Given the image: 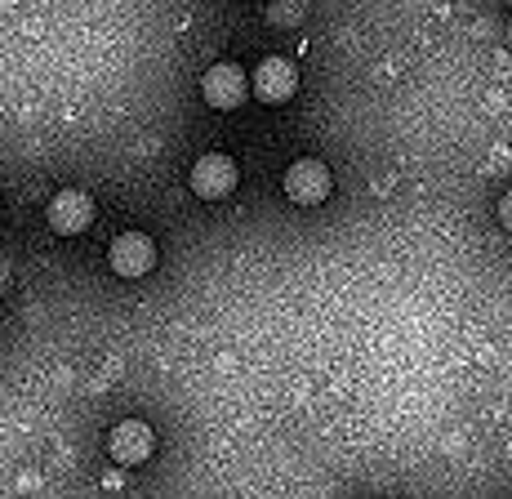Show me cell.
Masks as SVG:
<instances>
[{"label": "cell", "mask_w": 512, "mask_h": 499, "mask_svg": "<svg viewBox=\"0 0 512 499\" xmlns=\"http://www.w3.org/2000/svg\"><path fill=\"white\" fill-rule=\"evenodd\" d=\"M236 183H241V170H236L232 156L223 152H205L201 161L192 165V192L205 201H223L236 192Z\"/></svg>", "instance_id": "obj_1"}, {"label": "cell", "mask_w": 512, "mask_h": 499, "mask_svg": "<svg viewBox=\"0 0 512 499\" xmlns=\"http://www.w3.org/2000/svg\"><path fill=\"white\" fill-rule=\"evenodd\" d=\"M107 263H112L116 277L125 281H139L147 272L156 268V246L147 232H121V237L112 241V250H107Z\"/></svg>", "instance_id": "obj_2"}, {"label": "cell", "mask_w": 512, "mask_h": 499, "mask_svg": "<svg viewBox=\"0 0 512 499\" xmlns=\"http://www.w3.org/2000/svg\"><path fill=\"white\" fill-rule=\"evenodd\" d=\"M281 183H285V197H290L294 205H321L330 197V170L321 161H312V156L294 161Z\"/></svg>", "instance_id": "obj_3"}, {"label": "cell", "mask_w": 512, "mask_h": 499, "mask_svg": "<svg viewBox=\"0 0 512 499\" xmlns=\"http://www.w3.org/2000/svg\"><path fill=\"white\" fill-rule=\"evenodd\" d=\"M250 90H254V85L245 81V72L236 63H214L210 72H205V81H201L205 103L219 107V112H232V107H241Z\"/></svg>", "instance_id": "obj_4"}, {"label": "cell", "mask_w": 512, "mask_h": 499, "mask_svg": "<svg viewBox=\"0 0 512 499\" xmlns=\"http://www.w3.org/2000/svg\"><path fill=\"white\" fill-rule=\"evenodd\" d=\"M254 94H259V103H290L294 99V90H299V72H294V63L290 58H263L259 67H254Z\"/></svg>", "instance_id": "obj_5"}, {"label": "cell", "mask_w": 512, "mask_h": 499, "mask_svg": "<svg viewBox=\"0 0 512 499\" xmlns=\"http://www.w3.org/2000/svg\"><path fill=\"white\" fill-rule=\"evenodd\" d=\"M94 223V197L81 188H63L54 201H49V228L63 232V237H76Z\"/></svg>", "instance_id": "obj_6"}, {"label": "cell", "mask_w": 512, "mask_h": 499, "mask_svg": "<svg viewBox=\"0 0 512 499\" xmlns=\"http://www.w3.org/2000/svg\"><path fill=\"white\" fill-rule=\"evenodd\" d=\"M152 446H156V437L143 419H125V424H116L112 437H107V455L121 468H134V464H143V459H152Z\"/></svg>", "instance_id": "obj_7"}, {"label": "cell", "mask_w": 512, "mask_h": 499, "mask_svg": "<svg viewBox=\"0 0 512 499\" xmlns=\"http://www.w3.org/2000/svg\"><path fill=\"white\" fill-rule=\"evenodd\" d=\"M495 214H499V223H504V228L512 232V192H504V197H499V205H495Z\"/></svg>", "instance_id": "obj_8"}, {"label": "cell", "mask_w": 512, "mask_h": 499, "mask_svg": "<svg viewBox=\"0 0 512 499\" xmlns=\"http://www.w3.org/2000/svg\"><path fill=\"white\" fill-rule=\"evenodd\" d=\"M508 5H512V0H508Z\"/></svg>", "instance_id": "obj_9"}]
</instances>
